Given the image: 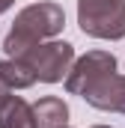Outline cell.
Here are the masks:
<instances>
[{
	"mask_svg": "<svg viewBox=\"0 0 125 128\" xmlns=\"http://www.w3.org/2000/svg\"><path fill=\"white\" fill-rule=\"evenodd\" d=\"M66 27V12L57 3H30L24 6L15 21L12 30L3 39V51L6 57H24L30 48H36L45 39H54Z\"/></svg>",
	"mask_w": 125,
	"mask_h": 128,
	"instance_id": "1",
	"label": "cell"
},
{
	"mask_svg": "<svg viewBox=\"0 0 125 128\" xmlns=\"http://www.w3.org/2000/svg\"><path fill=\"white\" fill-rule=\"evenodd\" d=\"M78 24L92 39H122L125 0H78Z\"/></svg>",
	"mask_w": 125,
	"mask_h": 128,
	"instance_id": "2",
	"label": "cell"
},
{
	"mask_svg": "<svg viewBox=\"0 0 125 128\" xmlns=\"http://www.w3.org/2000/svg\"><path fill=\"white\" fill-rule=\"evenodd\" d=\"M21 60L30 63L36 80H42V84H60L68 74L72 63H74V48L68 42H39Z\"/></svg>",
	"mask_w": 125,
	"mask_h": 128,
	"instance_id": "3",
	"label": "cell"
},
{
	"mask_svg": "<svg viewBox=\"0 0 125 128\" xmlns=\"http://www.w3.org/2000/svg\"><path fill=\"white\" fill-rule=\"evenodd\" d=\"M110 72H116V57L107 54V51H90V54H84L80 60L72 63L68 74H66V90L72 96H80L90 84H95L98 78H104Z\"/></svg>",
	"mask_w": 125,
	"mask_h": 128,
	"instance_id": "4",
	"label": "cell"
},
{
	"mask_svg": "<svg viewBox=\"0 0 125 128\" xmlns=\"http://www.w3.org/2000/svg\"><path fill=\"white\" fill-rule=\"evenodd\" d=\"M80 96L86 98V104L95 110H110V113H125V74L110 72L104 78H98L90 84Z\"/></svg>",
	"mask_w": 125,
	"mask_h": 128,
	"instance_id": "5",
	"label": "cell"
},
{
	"mask_svg": "<svg viewBox=\"0 0 125 128\" xmlns=\"http://www.w3.org/2000/svg\"><path fill=\"white\" fill-rule=\"evenodd\" d=\"M0 128H36L33 104L21 96H6L0 101Z\"/></svg>",
	"mask_w": 125,
	"mask_h": 128,
	"instance_id": "6",
	"label": "cell"
},
{
	"mask_svg": "<svg viewBox=\"0 0 125 128\" xmlns=\"http://www.w3.org/2000/svg\"><path fill=\"white\" fill-rule=\"evenodd\" d=\"M33 116H36V128H60L68 119V104L57 96H45L33 104Z\"/></svg>",
	"mask_w": 125,
	"mask_h": 128,
	"instance_id": "7",
	"label": "cell"
},
{
	"mask_svg": "<svg viewBox=\"0 0 125 128\" xmlns=\"http://www.w3.org/2000/svg\"><path fill=\"white\" fill-rule=\"evenodd\" d=\"M0 80L9 86V90H27L36 84V74H33V68L27 60H21V57H6V60H0Z\"/></svg>",
	"mask_w": 125,
	"mask_h": 128,
	"instance_id": "8",
	"label": "cell"
},
{
	"mask_svg": "<svg viewBox=\"0 0 125 128\" xmlns=\"http://www.w3.org/2000/svg\"><path fill=\"white\" fill-rule=\"evenodd\" d=\"M9 92H12V90H9V86H6V84H3V80H0V101H3V98L9 96Z\"/></svg>",
	"mask_w": 125,
	"mask_h": 128,
	"instance_id": "9",
	"label": "cell"
},
{
	"mask_svg": "<svg viewBox=\"0 0 125 128\" xmlns=\"http://www.w3.org/2000/svg\"><path fill=\"white\" fill-rule=\"evenodd\" d=\"M12 3H15V0H0V15H3V12H6V9L12 6Z\"/></svg>",
	"mask_w": 125,
	"mask_h": 128,
	"instance_id": "10",
	"label": "cell"
},
{
	"mask_svg": "<svg viewBox=\"0 0 125 128\" xmlns=\"http://www.w3.org/2000/svg\"><path fill=\"white\" fill-rule=\"evenodd\" d=\"M92 128H110V125H92Z\"/></svg>",
	"mask_w": 125,
	"mask_h": 128,
	"instance_id": "11",
	"label": "cell"
},
{
	"mask_svg": "<svg viewBox=\"0 0 125 128\" xmlns=\"http://www.w3.org/2000/svg\"><path fill=\"white\" fill-rule=\"evenodd\" d=\"M60 128H68V125H60Z\"/></svg>",
	"mask_w": 125,
	"mask_h": 128,
	"instance_id": "12",
	"label": "cell"
}]
</instances>
